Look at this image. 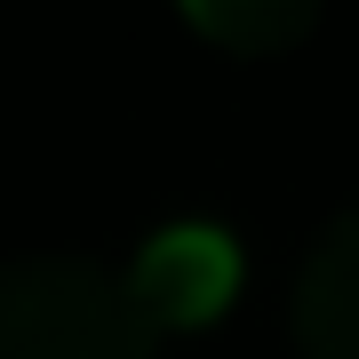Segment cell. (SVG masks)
<instances>
[{
	"mask_svg": "<svg viewBox=\"0 0 359 359\" xmlns=\"http://www.w3.org/2000/svg\"><path fill=\"white\" fill-rule=\"evenodd\" d=\"M120 280L152 327H208L240 295V240L216 224H168L136 248V264Z\"/></svg>",
	"mask_w": 359,
	"mask_h": 359,
	"instance_id": "cell-2",
	"label": "cell"
},
{
	"mask_svg": "<svg viewBox=\"0 0 359 359\" xmlns=\"http://www.w3.org/2000/svg\"><path fill=\"white\" fill-rule=\"evenodd\" d=\"M160 327L136 311L120 271L80 256L0 264V359H152Z\"/></svg>",
	"mask_w": 359,
	"mask_h": 359,
	"instance_id": "cell-1",
	"label": "cell"
},
{
	"mask_svg": "<svg viewBox=\"0 0 359 359\" xmlns=\"http://www.w3.org/2000/svg\"><path fill=\"white\" fill-rule=\"evenodd\" d=\"M295 344L304 359H359V208L327 224L295 280Z\"/></svg>",
	"mask_w": 359,
	"mask_h": 359,
	"instance_id": "cell-3",
	"label": "cell"
},
{
	"mask_svg": "<svg viewBox=\"0 0 359 359\" xmlns=\"http://www.w3.org/2000/svg\"><path fill=\"white\" fill-rule=\"evenodd\" d=\"M192 25L231 56H271V48H295L320 16V0H176Z\"/></svg>",
	"mask_w": 359,
	"mask_h": 359,
	"instance_id": "cell-4",
	"label": "cell"
}]
</instances>
